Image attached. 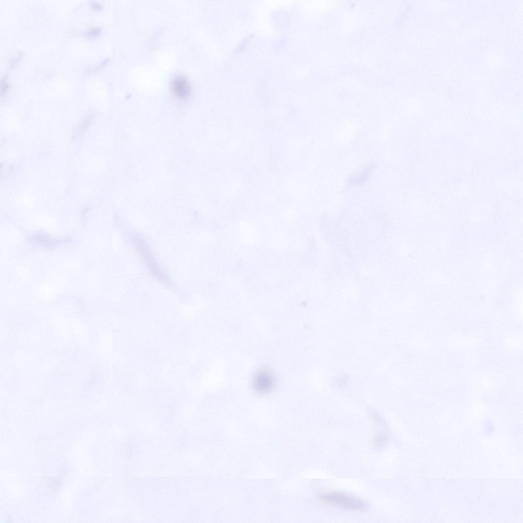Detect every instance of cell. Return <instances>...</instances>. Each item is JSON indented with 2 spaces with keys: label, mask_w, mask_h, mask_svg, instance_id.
I'll use <instances>...</instances> for the list:
<instances>
[{
  "label": "cell",
  "mask_w": 523,
  "mask_h": 523,
  "mask_svg": "<svg viewBox=\"0 0 523 523\" xmlns=\"http://www.w3.org/2000/svg\"><path fill=\"white\" fill-rule=\"evenodd\" d=\"M320 498L327 503L346 510L363 511L368 508L365 502L342 492L324 493L320 495Z\"/></svg>",
  "instance_id": "obj_1"
},
{
  "label": "cell",
  "mask_w": 523,
  "mask_h": 523,
  "mask_svg": "<svg viewBox=\"0 0 523 523\" xmlns=\"http://www.w3.org/2000/svg\"><path fill=\"white\" fill-rule=\"evenodd\" d=\"M274 378L271 372L267 370H259L253 379V386L255 390L260 394L269 392L273 388Z\"/></svg>",
  "instance_id": "obj_2"
},
{
  "label": "cell",
  "mask_w": 523,
  "mask_h": 523,
  "mask_svg": "<svg viewBox=\"0 0 523 523\" xmlns=\"http://www.w3.org/2000/svg\"><path fill=\"white\" fill-rule=\"evenodd\" d=\"M171 89L178 98L185 99L191 93L190 85L186 79L182 76H177L171 82Z\"/></svg>",
  "instance_id": "obj_3"
}]
</instances>
